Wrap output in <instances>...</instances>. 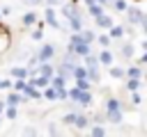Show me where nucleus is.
Masks as SVG:
<instances>
[{
    "label": "nucleus",
    "instance_id": "obj_2",
    "mask_svg": "<svg viewBox=\"0 0 147 137\" xmlns=\"http://www.w3.org/2000/svg\"><path fill=\"white\" fill-rule=\"evenodd\" d=\"M124 14H126V18H129V25H140V27L147 25V18H145V11H142V9H138V7H126Z\"/></svg>",
    "mask_w": 147,
    "mask_h": 137
},
{
    "label": "nucleus",
    "instance_id": "obj_39",
    "mask_svg": "<svg viewBox=\"0 0 147 137\" xmlns=\"http://www.w3.org/2000/svg\"><path fill=\"white\" fill-rule=\"evenodd\" d=\"M92 2H96V0H85V5H92Z\"/></svg>",
    "mask_w": 147,
    "mask_h": 137
},
{
    "label": "nucleus",
    "instance_id": "obj_25",
    "mask_svg": "<svg viewBox=\"0 0 147 137\" xmlns=\"http://www.w3.org/2000/svg\"><path fill=\"white\" fill-rule=\"evenodd\" d=\"M92 135H94V137H103V135H106V128H103L101 123H96V126H92Z\"/></svg>",
    "mask_w": 147,
    "mask_h": 137
},
{
    "label": "nucleus",
    "instance_id": "obj_24",
    "mask_svg": "<svg viewBox=\"0 0 147 137\" xmlns=\"http://www.w3.org/2000/svg\"><path fill=\"white\" fill-rule=\"evenodd\" d=\"M108 71H110L113 78H124V68H122V66H110Z\"/></svg>",
    "mask_w": 147,
    "mask_h": 137
},
{
    "label": "nucleus",
    "instance_id": "obj_20",
    "mask_svg": "<svg viewBox=\"0 0 147 137\" xmlns=\"http://www.w3.org/2000/svg\"><path fill=\"white\" fill-rule=\"evenodd\" d=\"M76 87H78V89L90 91V87H92V84H90V80H87V78H76Z\"/></svg>",
    "mask_w": 147,
    "mask_h": 137
},
{
    "label": "nucleus",
    "instance_id": "obj_1",
    "mask_svg": "<svg viewBox=\"0 0 147 137\" xmlns=\"http://www.w3.org/2000/svg\"><path fill=\"white\" fill-rule=\"evenodd\" d=\"M67 98H71V103H76V105H80V107H85V105L92 103V94L85 91V89H78V87L69 89V91H67Z\"/></svg>",
    "mask_w": 147,
    "mask_h": 137
},
{
    "label": "nucleus",
    "instance_id": "obj_11",
    "mask_svg": "<svg viewBox=\"0 0 147 137\" xmlns=\"http://www.w3.org/2000/svg\"><path fill=\"white\" fill-rule=\"evenodd\" d=\"M106 119H108L110 123H119V121H122V110H108V112H106Z\"/></svg>",
    "mask_w": 147,
    "mask_h": 137
},
{
    "label": "nucleus",
    "instance_id": "obj_23",
    "mask_svg": "<svg viewBox=\"0 0 147 137\" xmlns=\"http://www.w3.org/2000/svg\"><path fill=\"white\" fill-rule=\"evenodd\" d=\"M25 84H28V80H23V78H16V82L11 84V89H14V91H23V89H25Z\"/></svg>",
    "mask_w": 147,
    "mask_h": 137
},
{
    "label": "nucleus",
    "instance_id": "obj_9",
    "mask_svg": "<svg viewBox=\"0 0 147 137\" xmlns=\"http://www.w3.org/2000/svg\"><path fill=\"white\" fill-rule=\"evenodd\" d=\"M87 11H90V16H92V18H96V16H101V14H103V5L92 2V5H87Z\"/></svg>",
    "mask_w": 147,
    "mask_h": 137
},
{
    "label": "nucleus",
    "instance_id": "obj_7",
    "mask_svg": "<svg viewBox=\"0 0 147 137\" xmlns=\"http://www.w3.org/2000/svg\"><path fill=\"white\" fill-rule=\"evenodd\" d=\"M44 21H46L48 25H53V27H60V21H57V16H55V9H53V7H48V9H46Z\"/></svg>",
    "mask_w": 147,
    "mask_h": 137
},
{
    "label": "nucleus",
    "instance_id": "obj_6",
    "mask_svg": "<svg viewBox=\"0 0 147 137\" xmlns=\"http://www.w3.org/2000/svg\"><path fill=\"white\" fill-rule=\"evenodd\" d=\"M83 57H85V68H87V71H99V66H101V64H99V57H94V55H90V53L83 55Z\"/></svg>",
    "mask_w": 147,
    "mask_h": 137
},
{
    "label": "nucleus",
    "instance_id": "obj_31",
    "mask_svg": "<svg viewBox=\"0 0 147 137\" xmlns=\"http://www.w3.org/2000/svg\"><path fill=\"white\" fill-rule=\"evenodd\" d=\"M62 121H64V123H67V126H71V123H74V112H71V114H67V116H64V119H62Z\"/></svg>",
    "mask_w": 147,
    "mask_h": 137
},
{
    "label": "nucleus",
    "instance_id": "obj_35",
    "mask_svg": "<svg viewBox=\"0 0 147 137\" xmlns=\"http://www.w3.org/2000/svg\"><path fill=\"white\" fill-rule=\"evenodd\" d=\"M140 100H142V98H140V94H138V91H133V103H140Z\"/></svg>",
    "mask_w": 147,
    "mask_h": 137
},
{
    "label": "nucleus",
    "instance_id": "obj_33",
    "mask_svg": "<svg viewBox=\"0 0 147 137\" xmlns=\"http://www.w3.org/2000/svg\"><path fill=\"white\" fill-rule=\"evenodd\" d=\"M48 7H57V5H62V0H44Z\"/></svg>",
    "mask_w": 147,
    "mask_h": 137
},
{
    "label": "nucleus",
    "instance_id": "obj_3",
    "mask_svg": "<svg viewBox=\"0 0 147 137\" xmlns=\"http://www.w3.org/2000/svg\"><path fill=\"white\" fill-rule=\"evenodd\" d=\"M69 50L83 57V55H87V53H90V43H87V41H83V39H80V34L76 32V34L69 39Z\"/></svg>",
    "mask_w": 147,
    "mask_h": 137
},
{
    "label": "nucleus",
    "instance_id": "obj_14",
    "mask_svg": "<svg viewBox=\"0 0 147 137\" xmlns=\"http://www.w3.org/2000/svg\"><path fill=\"white\" fill-rule=\"evenodd\" d=\"M78 57H80V55H76V53L67 50V55L62 57V62H64V64H69V66H76V64H78Z\"/></svg>",
    "mask_w": 147,
    "mask_h": 137
},
{
    "label": "nucleus",
    "instance_id": "obj_28",
    "mask_svg": "<svg viewBox=\"0 0 147 137\" xmlns=\"http://www.w3.org/2000/svg\"><path fill=\"white\" fill-rule=\"evenodd\" d=\"M30 37H32L34 41H41V37H44V32H41V27H37V30H32V32H30Z\"/></svg>",
    "mask_w": 147,
    "mask_h": 137
},
{
    "label": "nucleus",
    "instance_id": "obj_16",
    "mask_svg": "<svg viewBox=\"0 0 147 137\" xmlns=\"http://www.w3.org/2000/svg\"><path fill=\"white\" fill-rule=\"evenodd\" d=\"M140 89V78H129L126 80V91H138Z\"/></svg>",
    "mask_w": 147,
    "mask_h": 137
},
{
    "label": "nucleus",
    "instance_id": "obj_13",
    "mask_svg": "<svg viewBox=\"0 0 147 137\" xmlns=\"http://www.w3.org/2000/svg\"><path fill=\"white\" fill-rule=\"evenodd\" d=\"M99 64H103V66H110V64H113L110 50H101V53H99Z\"/></svg>",
    "mask_w": 147,
    "mask_h": 137
},
{
    "label": "nucleus",
    "instance_id": "obj_37",
    "mask_svg": "<svg viewBox=\"0 0 147 137\" xmlns=\"http://www.w3.org/2000/svg\"><path fill=\"white\" fill-rule=\"evenodd\" d=\"M96 2H99V5H108L110 0H96Z\"/></svg>",
    "mask_w": 147,
    "mask_h": 137
},
{
    "label": "nucleus",
    "instance_id": "obj_5",
    "mask_svg": "<svg viewBox=\"0 0 147 137\" xmlns=\"http://www.w3.org/2000/svg\"><path fill=\"white\" fill-rule=\"evenodd\" d=\"M71 126L83 130V128H87V126H90V119H87L85 114H80V112H74V123H71Z\"/></svg>",
    "mask_w": 147,
    "mask_h": 137
},
{
    "label": "nucleus",
    "instance_id": "obj_26",
    "mask_svg": "<svg viewBox=\"0 0 147 137\" xmlns=\"http://www.w3.org/2000/svg\"><path fill=\"white\" fill-rule=\"evenodd\" d=\"M94 41H99L101 48H108V46H110V37H108V34H101V37H96Z\"/></svg>",
    "mask_w": 147,
    "mask_h": 137
},
{
    "label": "nucleus",
    "instance_id": "obj_21",
    "mask_svg": "<svg viewBox=\"0 0 147 137\" xmlns=\"http://www.w3.org/2000/svg\"><path fill=\"white\" fill-rule=\"evenodd\" d=\"M34 21H37V14L34 11H28L23 16V25H34Z\"/></svg>",
    "mask_w": 147,
    "mask_h": 137
},
{
    "label": "nucleus",
    "instance_id": "obj_30",
    "mask_svg": "<svg viewBox=\"0 0 147 137\" xmlns=\"http://www.w3.org/2000/svg\"><path fill=\"white\" fill-rule=\"evenodd\" d=\"M113 7H115L117 11H124V9H126V2H124V0H115V2H113Z\"/></svg>",
    "mask_w": 147,
    "mask_h": 137
},
{
    "label": "nucleus",
    "instance_id": "obj_4",
    "mask_svg": "<svg viewBox=\"0 0 147 137\" xmlns=\"http://www.w3.org/2000/svg\"><path fill=\"white\" fill-rule=\"evenodd\" d=\"M34 57H37V62H51V59L55 57V46H53V43H44L41 50H39Z\"/></svg>",
    "mask_w": 147,
    "mask_h": 137
},
{
    "label": "nucleus",
    "instance_id": "obj_8",
    "mask_svg": "<svg viewBox=\"0 0 147 137\" xmlns=\"http://www.w3.org/2000/svg\"><path fill=\"white\" fill-rule=\"evenodd\" d=\"M37 73H41V75L51 78V75L55 73V66H53V64H48V62H39V68H37Z\"/></svg>",
    "mask_w": 147,
    "mask_h": 137
},
{
    "label": "nucleus",
    "instance_id": "obj_34",
    "mask_svg": "<svg viewBox=\"0 0 147 137\" xmlns=\"http://www.w3.org/2000/svg\"><path fill=\"white\" fill-rule=\"evenodd\" d=\"M92 119H94V121H96V123H103V119H106V116H103V114H94V116H92Z\"/></svg>",
    "mask_w": 147,
    "mask_h": 137
},
{
    "label": "nucleus",
    "instance_id": "obj_27",
    "mask_svg": "<svg viewBox=\"0 0 147 137\" xmlns=\"http://www.w3.org/2000/svg\"><path fill=\"white\" fill-rule=\"evenodd\" d=\"M122 57H133V46H131V43L122 46Z\"/></svg>",
    "mask_w": 147,
    "mask_h": 137
},
{
    "label": "nucleus",
    "instance_id": "obj_38",
    "mask_svg": "<svg viewBox=\"0 0 147 137\" xmlns=\"http://www.w3.org/2000/svg\"><path fill=\"white\" fill-rule=\"evenodd\" d=\"M2 110H5V103H0V116H2Z\"/></svg>",
    "mask_w": 147,
    "mask_h": 137
},
{
    "label": "nucleus",
    "instance_id": "obj_36",
    "mask_svg": "<svg viewBox=\"0 0 147 137\" xmlns=\"http://www.w3.org/2000/svg\"><path fill=\"white\" fill-rule=\"evenodd\" d=\"M23 2H28V5H41L44 0H23Z\"/></svg>",
    "mask_w": 147,
    "mask_h": 137
},
{
    "label": "nucleus",
    "instance_id": "obj_15",
    "mask_svg": "<svg viewBox=\"0 0 147 137\" xmlns=\"http://www.w3.org/2000/svg\"><path fill=\"white\" fill-rule=\"evenodd\" d=\"M9 73H11L14 78H23V80L28 78V68H25V66H14V68H9Z\"/></svg>",
    "mask_w": 147,
    "mask_h": 137
},
{
    "label": "nucleus",
    "instance_id": "obj_10",
    "mask_svg": "<svg viewBox=\"0 0 147 137\" xmlns=\"http://www.w3.org/2000/svg\"><path fill=\"white\" fill-rule=\"evenodd\" d=\"M94 21H96V25H99V27H103V30H108V27L113 25V18H110V16H106V14H101V16H96Z\"/></svg>",
    "mask_w": 147,
    "mask_h": 137
},
{
    "label": "nucleus",
    "instance_id": "obj_32",
    "mask_svg": "<svg viewBox=\"0 0 147 137\" xmlns=\"http://www.w3.org/2000/svg\"><path fill=\"white\" fill-rule=\"evenodd\" d=\"M0 89H11V82L9 80H0Z\"/></svg>",
    "mask_w": 147,
    "mask_h": 137
},
{
    "label": "nucleus",
    "instance_id": "obj_18",
    "mask_svg": "<svg viewBox=\"0 0 147 137\" xmlns=\"http://www.w3.org/2000/svg\"><path fill=\"white\" fill-rule=\"evenodd\" d=\"M78 34H80V39H83V41H87V43H92V41L96 39V34H94L92 30H80Z\"/></svg>",
    "mask_w": 147,
    "mask_h": 137
},
{
    "label": "nucleus",
    "instance_id": "obj_40",
    "mask_svg": "<svg viewBox=\"0 0 147 137\" xmlns=\"http://www.w3.org/2000/svg\"><path fill=\"white\" fill-rule=\"evenodd\" d=\"M136 2H142V0H136Z\"/></svg>",
    "mask_w": 147,
    "mask_h": 137
},
{
    "label": "nucleus",
    "instance_id": "obj_17",
    "mask_svg": "<svg viewBox=\"0 0 147 137\" xmlns=\"http://www.w3.org/2000/svg\"><path fill=\"white\" fill-rule=\"evenodd\" d=\"M69 27H71V32H80L83 30V21L74 16V18H69Z\"/></svg>",
    "mask_w": 147,
    "mask_h": 137
},
{
    "label": "nucleus",
    "instance_id": "obj_22",
    "mask_svg": "<svg viewBox=\"0 0 147 137\" xmlns=\"http://www.w3.org/2000/svg\"><path fill=\"white\" fill-rule=\"evenodd\" d=\"M126 73H129V78H140V75H142V68H140V64H138V66H129Z\"/></svg>",
    "mask_w": 147,
    "mask_h": 137
},
{
    "label": "nucleus",
    "instance_id": "obj_29",
    "mask_svg": "<svg viewBox=\"0 0 147 137\" xmlns=\"http://www.w3.org/2000/svg\"><path fill=\"white\" fill-rule=\"evenodd\" d=\"M44 98H46V100H55V89H53V87H48V89L44 91Z\"/></svg>",
    "mask_w": 147,
    "mask_h": 137
},
{
    "label": "nucleus",
    "instance_id": "obj_12",
    "mask_svg": "<svg viewBox=\"0 0 147 137\" xmlns=\"http://www.w3.org/2000/svg\"><path fill=\"white\" fill-rule=\"evenodd\" d=\"M108 32H110V34H108L110 39H119V37H124V27H122V25H110Z\"/></svg>",
    "mask_w": 147,
    "mask_h": 137
},
{
    "label": "nucleus",
    "instance_id": "obj_19",
    "mask_svg": "<svg viewBox=\"0 0 147 137\" xmlns=\"http://www.w3.org/2000/svg\"><path fill=\"white\" fill-rule=\"evenodd\" d=\"M5 105H7V103H5ZM2 112H5V116H7L9 121H14V119L18 116V112H16V105H7V110H2Z\"/></svg>",
    "mask_w": 147,
    "mask_h": 137
}]
</instances>
